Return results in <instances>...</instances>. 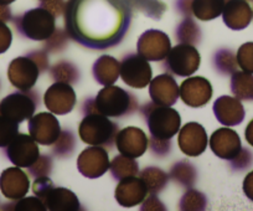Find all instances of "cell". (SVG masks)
<instances>
[{"label":"cell","instance_id":"obj_5","mask_svg":"<svg viewBox=\"0 0 253 211\" xmlns=\"http://www.w3.org/2000/svg\"><path fill=\"white\" fill-rule=\"evenodd\" d=\"M80 137L89 145H112L118 132V125L111 122L107 116L91 113L80 125Z\"/></svg>","mask_w":253,"mask_h":211},{"label":"cell","instance_id":"obj_20","mask_svg":"<svg viewBox=\"0 0 253 211\" xmlns=\"http://www.w3.org/2000/svg\"><path fill=\"white\" fill-rule=\"evenodd\" d=\"M179 145L182 153L190 157H198L208 145L206 132L199 123H187L179 135Z\"/></svg>","mask_w":253,"mask_h":211},{"label":"cell","instance_id":"obj_34","mask_svg":"<svg viewBox=\"0 0 253 211\" xmlns=\"http://www.w3.org/2000/svg\"><path fill=\"white\" fill-rule=\"evenodd\" d=\"M187 195L191 198V200H190L187 196H184L181 200V209H189L190 205H194V204H198V205H204L205 204V200H204V196L203 194L199 193V191H195V190H190L187 191Z\"/></svg>","mask_w":253,"mask_h":211},{"label":"cell","instance_id":"obj_32","mask_svg":"<svg viewBox=\"0 0 253 211\" xmlns=\"http://www.w3.org/2000/svg\"><path fill=\"white\" fill-rule=\"evenodd\" d=\"M14 210H30V211H45L46 206L43 205L42 200L40 198H28L18 201L14 204Z\"/></svg>","mask_w":253,"mask_h":211},{"label":"cell","instance_id":"obj_24","mask_svg":"<svg viewBox=\"0 0 253 211\" xmlns=\"http://www.w3.org/2000/svg\"><path fill=\"white\" fill-rule=\"evenodd\" d=\"M226 25L233 30H242L250 25L252 20V10L245 0H231L223 13Z\"/></svg>","mask_w":253,"mask_h":211},{"label":"cell","instance_id":"obj_8","mask_svg":"<svg viewBox=\"0 0 253 211\" xmlns=\"http://www.w3.org/2000/svg\"><path fill=\"white\" fill-rule=\"evenodd\" d=\"M38 103L39 99L36 101L35 97L31 94L15 92V93L9 94L0 102V113L10 118L14 122L20 123L28 118H31Z\"/></svg>","mask_w":253,"mask_h":211},{"label":"cell","instance_id":"obj_22","mask_svg":"<svg viewBox=\"0 0 253 211\" xmlns=\"http://www.w3.org/2000/svg\"><path fill=\"white\" fill-rule=\"evenodd\" d=\"M213 112L223 126H237L245 118V108L238 98L222 96L213 104Z\"/></svg>","mask_w":253,"mask_h":211},{"label":"cell","instance_id":"obj_30","mask_svg":"<svg viewBox=\"0 0 253 211\" xmlns=\"http://www.w3.org/2000/svg\"><path fill=\"white\" fill-rule=\"evenodd\" d=\"M216 67L222 74H232L236 71L237 67V59L233 55L232 51L230 50H222L220 51L216 56Z\"/></svg>","mask_w":253,"mask_h":211},{"label":"cell","instance_id":"obj_7","mask_svg":"<svg viewBox=\"0 0 253 211\" xmlns=\"http://www.w3.org/2000/svg\"><path fill=\"white\" fill-rule=\"evenodd\" d=\"M16 29L29 39L46 40L55 31V19L47 11L36 9L26 13L21 19V24L16 25Z\"/></svg>","mask_w":253,"mask_h":211},{"label":"cell","instance_id":"obj_33","mask_svg":"<svg viewBox=\"0 0 253 211\" xmlns=\"http://www.w3.org/2000/svg\"><path fill=\"white\" fill-rule=\"evenodd\" d=\"M253 163V154L252 152H250L246 148H242V150L240 152V154L231 161V166H232L233 170H245L246 168L251 166Z\"/></svg>","mask_w":253,"mask_h":211},{"label":"cell","instance_id":"obj_36","mask_svg":"<svg viewBox=\"0 0 253 211\" xmlns=\"http://www.w3.org/2000/svg\"><path fill=\"white\" fill-rule=\"evenodd\" d=\"M243 191H245L246 196L253 201V171H251L243 180Z\"/></svg>","mask_w":253,"mask_h":211},{"label":"cell","instance_id":"obj_6","mask_svg":"<svg viewBox=\"0 0 253 211\" xmlns=\"http://www.w3.org/2000/svg\"><path fill=\"white\" fill-rule=\"evenodd\" d=\"M200 65V54L189 43H181L175 46L167 55L164 67L176 76H190L193 75Z\"/></svg>","mask_w":253,"mask_h":211},{"label":"cell","instance_id":"obj_31","mask_svg":"<svg viewBox=\"0 0 253 211\" xmlns=\"http://www.w3.org/2000/svg\"><path fill=\"white\" fill-rule=\"evenodd\" d=\"M237 64L243 71L253 74V42H246L238 48Z\"/></svg>","mask_w":253,"mask_h":211},{"label":"cell","instance_id":"obj_18","mask_svg":"<svg viewBox=\"0 0 253 211\" xmlns=\"http://www.w3.org/2000/svg\"><path fill=\"white\" fill-rule=\"evenodd\" d=\"M212 94L211 84L204 77H190L180 87L181 99L190 107H203Z\"/></svg>","mask_w":253,"mask_h":211},{"label":"cell","instance_id":"obj_13","mask_svg":"<svg viewBox=\"0 0 253 211\" xmlns=\"http://www.w3.org/2000/svg\"><path fill=\"white\" fill-rule=\"evenodd\" d=\"M40 70L36 62L30 57H19L10 64L9 80L16 88L29 91L35 84Z\"/></svg>","mask_w":253,"mask_h":211},{"label":"cell","instance_id":"obj_16","mask_svg":"<svg viewBox=\"0 0 253 211\" xmlns=\"http://www.w3.org/2000/svg\"><path fill=\"white\" fill-rule=\"evenodd\" d=\"M116 145L119 153L128 158H139L148 148V139L142 129L128 127L116 135Z\"/></svg>","mask_w":253,"mask_h":211},{"label":"cell","instance_id":"obj_19","mask_svg":"<svg viewBox=\"0 0 253 211\" xmlns=\"http://www.w3.org/2000/svg\"><path fill=\"white\" fill-rule=\"evenodd\" d=\"M148 193L149 190L143 179L130 175L121 179V183L116 189V199L122 206L132 208L142 203Z\"/></svg>","mask_w":253,"mask_h":211},{"label":"cell","instance_id":"obj_15","mask_svg":"<svg viewBox=\"0 0 253 211\" xmlns=\"http://www.w3.org/2000/svg\"><path fill=\"white\" fill-rule=\"evenodd\" d=\"M76 103L75 91L69 84L56 82L45 93L46 107L57 115H66L71 112Z\"/></svg>","mask_w":253,"mask_h":211},{"label":"cell","instance_id":"obj_23","mask_svg":"<svg viewBox=\"0 0 253 211\" xmlns=\"http://www.w3.org/2000/svg\"><path fill=\"white\" fill-rule=\"evenodd\" d=\"M149 93L153 103L159 106H172L179 97V88L171 76L160 75L150 84Z\"/></svg>","mask_w":253,"mask_h":211},{"label":"cell","instance_id":"obj_17","mask_svg":"<svg viewBox=\"0 0 253 211\" xmlns=\"http://www.w3.org/2000/svg\"><path fill=\"white\" fill-rule=\"evenodd\" d=\"M210 144L212 152L226 161H233L242 150L240 137L230 128H220L213 132Z\"/></svg>","mask_w":253,"mask_h":211},{"label":"cell","instance_id":"obj_9","mask_svg":"<svg viewBox=\"0 0 253 211\" xmlns=\"http://www.w3.org/2000/svg\"><path fill=\"white\" fill-rule=\"evenodd\" d=\"M119 74L126 84L135 88H144L152 79V67L147 59L140 55H129L121 62Z\"/></svg>","mask_w":253,"mask_h":211},{"label":"cell","instance_id":"obj_28","mask_svg":"<svg viewBox=\"0 0 253 211\" xmlns=\"http://www.w3.org/2000/svg\"><path fill=\"white\" fill-rule=\"evenodd\" d=\"M142 179L145 183V185H147L148 190L150 193L155 194L160 189L164 188L165 183L168 181V175L164 171L160 170V169L148 168L142 173Z\"/></svg>","mask_w":253,"mask_h":211},{"label":"cell","instance_id":"obj_25","mask_svg":"<svg viewBox=\"0 0 253 211\" xmlns=\"http://www.w3.org/2000/svg\"><path fill=\"white\" fill-rule=\"evenodd\" d=\"M119 70H121V64L116 59L111 56H102L94 62L93 75L94 79L102 84H113L119 77Z\"/></svg>","mask_w":253,"mask_h":211},{"label":"cell","instance_id":"obj_4","mask_svg":"<svg viewBox=\"0 0 253 211\" xmlns=\"http://www.w3.org/2000/svg\"><path fill=\"white\" fill-rule=\"evenodd\" d=\"M144 110L148 111L145 120L153 139L167 142L176 134L181 122L177 111L169 106H159L155 103L154 106L145 104Z\"/></svg>","mask_w":253,"mask_h":211},{"label":"cell","instance_id":"obj_14","mask_svg":"<svg viewBox=\"0 0 253 211\" xmlns=\"http://www.w3.org/2000/svg\"><path fill=\"white\" fill-rule=\"evenodd\" d=\"M29 130L35 142L43 145L53 144L61 135L60 123L55 116L50 113H40L31 118Z\"/></svg>","mask_w":253,"mask_h":211},{"label":"cell","instance_id":"obj_29","mask_svg":"<svg viewBox=\"0 0 253 211\" xmlns=\"http://www.w3.org/2000/svg\"><path fill=\"white\" fill-rule=\"evenodd\" d=\"M19 123L0 113V147H8L9 143L18 135Z\"/></svg>","mask_w":253,"mask_h":211},{"label":"cell","instance_id":"obj_21","mask_svg":"<svg viewBox=\"0 0 253 211\" xmlns=\"http://www.w3.org/2000/svg\"><path fill=\"white\" fill-rule=\"evenodd\" d=\"M29 179L19 168H9L3 171L0 178V188L4 196L11 200L24 198L29 190Z\"/></svg>","mask_w":253,"mask_h":211},{"label":"cell","instance_id":"obj_10","mask_svg":"<svg viewBox=\"0 0 253 211\" xmlns=\"http://www.w3.org/2000/svg\"><path fill=\"white\" fill-rule=\"evenodd\" d=\"M38 144L31 135L18 134L8 144L6 155L9 161L16 167L30 168L40 158Z\"/></svg>","mask_w":253,"mask_h":211},{"label":"cell","instance_id":"obj_11","mask_svg":"<svg viewBox=\"0 0 253 211\" xmlns=\"http://www.w3.org/2000/svg\"><path fill=\"white\" fill-rule=\"evenodd\" d=\"M77 166L79 170L86 178H99L109 168L108 153L103 148L92 145L81 153L77 161Z\"/></svg>","mask_w":253,"mask_h":211},{"label":"cell","instance_id":"obj_1","mask_svg":"<svg viewBox=\"0 0 253 211\" xmlns=\"http://www.w3.org/2000/svg\"><path fill=\"white\" fill-rule=\"evenodd\" d=\"M130 10L122 0H76L66 16L70 35L92 48L112 47L123 39Z\"/></svg>","mask_w":253,"mask_h":211},{"label":"cell","instance_id":"obj_27","mask_svg":"<svg viewBox=\"0 0 253 211\" xmlns=\"http://www.w3.org/2000/svg\"><path fill=\"white\" fill-rule=\"evenodd\" d=\"M111 170L114 179H123L126 176L135 175L138 173V164L132 161V158L118 155L113 159L111 164Z\"/></svg>","mask_w":253,"mask_h":211},{"label":"cell","instance_id":"obj_37","mask_svg":"<svg viewBox=\"0 0 253 211\" xmlns=\"http://www.w3.org/2000/svg\"><path fill=\"white\" fill-rule=\"evenodd\" d=\"M245 135H246V140L248 142V144H251L253 147V120L248 123L247 128L245 130Z\"/></svg>","mask_w":253,"mask_h":211},{"label":"cell","instance_id":"obj_12","mask_svg":"<svg viewBox=\"0 0 253 211\" xmlns=\"http://www.w3.org/2000/svg\"><path fill=\"white\" fill-rule=\"evenodd\" d=\"M170 51V40L162 31L150 30L142 35L138 42V52L149 61H162Z\"/></svg>","mask_w":253,"mask_h":211},{"label":"cell","instance_id":"obj_2","mask_svg":"<svg viewBox=\"0 0 253 211\" xmlns=\"http://www.w3.org/2000/svg\"><path fill=\"white\" fill-rule=\"evenodd\" d=\"M94 110L107 117H122L138 108V101L126 89L117 86H106L94 99Z\"/></svg>","mask_w":253,"mask_h":211},{"label":"cell","instance_id":"obj_26","mask_svg":"<svg viewBox=\"0 0 253 211\" xmlns=\"http://www.w3.org/2000/svg\"><path fill=\"white\" fill-rule=\"evenodd\" d=\"M231 91L236 98L253 101V75L246 71L233 72L231 79Z\"/></svg>","mask_w":253,"mask_h":211},{"label":"cell","instance_id":"obj_35","mask_svg":"<svg viewBox=\"0 0 253 211\" xmlns=\"http://www.w3.org/2000/svg\"><path fill=\"white\" fill-rule=\"evenodd\" d=\"M11 42V31L5 24L0 23V54L6 51Z\"/></svg>","mask_w":253,"mask_h":211},{"label":"cell","instance_id":"obj_3","mask_svg":"<svg viewBox=\"0 0 253 211\" xmlns=\"http://www.w3.org/2000/svg\"><path fill=\"white\" fill-rule=\"evenodd\" d=\"M33 190L42 200L46 209L51 211H75L81 209L79 199L71 190L55 188L47 176H39L34 183Z\"/></svg>","mask_w":253,"mask_h":211}]
</instances>
